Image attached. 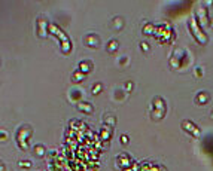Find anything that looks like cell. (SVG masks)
<instances>
[{"label":"cell","mask_w":213,"mask_h":171,"mask_svg":"<svg viewBox=\"0 0 213 171\" xmlns=\"http://www.w3.org/2000/svg\"><path fill=\"white\" fill-rule=\"evenodd\" d=\"M191 125H192L191 122H186V120H185V122H183V127H185L186 129H191V131H192V133H194L195 135H198V129H195V128H192Z\"/></svg>","instance_id":"cell-1"}]
</instances>
